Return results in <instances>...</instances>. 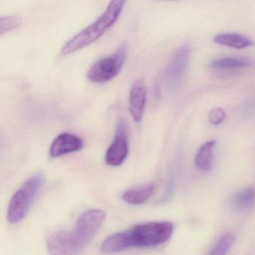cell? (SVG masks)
<instances>
[{"mask_svg": "<svg viewBox=\"0 0 255 255\" xmlns=\"http://www.w3.org/2000/svg\"><path fill=\"white\" fill-rule=\"evenodd\" d=\"M154 184H147L139 188L127 190L123 194V199L128 204L132 205H139L145 203L152 196L155 192Z\"/></svg>", "mask_w": 255, "mask_h": 255, "instance_id": "cell-13", "label": "cell"}, {"mask_svg": "<svg viewBox=\"0 0 255 255\" xmlns=\"http://www.w3.org/2000/svg\"><path fill=\"white\" fill-rule=\"evenodd\" d=\"M127 51V43H123L115 53L96 61L87 73L88 79L95 83H105L116 77L125 63Z\"/></svg>", "mask_w": 255, "mask_h": 255, "instance_id": "cell-4", "label": "cell"}, {"mask_svg": "<svg viewBox=\"0 0 255 255\" xmlns=\"http://www.w3.org/2000/svg\"><path fill=\"white\" fill-rule=\"evenodd\" d=\"M106 216L105 211L94 209L83 213L79 217L74 231L84 245L86 246L97 235Z\"/></svg>", "mask_w": 255, "mask_h": 255, "instance_id": "cell-8", "label": "cell"}, {"mask_svg": "<svg viewBox=\"0 0 255 255\" xmlns=\"http://www.w3.org/2000/svg\"><path fill=\"white\" fill-rule=\"evenodd\" d=\"M85 247L75 231H58L47 241L51 255H80Z\"/></svg>", "mask_w": 255, "mask_h": 255, "instance_id": "cell-5", "label": "cell"}, {"mask_svg": "<svg viewBox=\"0 0 255 255\" xmlns=\"http://www.w3.org/2000/svg\"><path fill=\"white\" fill-rule=\"evenodd\" d=\"M84 148L82 138L70 133L58 135L51 145L49 154L52 157H60L77 152Z\"/></svg>", "mask_w": 255, "mask_h": 255, "instance_id": "cell-9", "label": "cell"}, {"mask_svg": "<svg viewBox=\"0 0 255 255\" xmlns=\"http://www.w3.org/2000/svg\"><path fill=\"white\" fill-rule=\"evenodd\" d=\"M191 49L188 45L180 46L171 58L166 69V79L169 88L177 89L181 86L187 74Z\"/></svg>", "mask_w": 255, "mask_h": 255, "instance_id": "cell-6", "label": "cell"}, {"mask_svg": "<svg viewBox=\"0 0 255 255\" xmlns=\"http://www.w3.org/2000/svg\"><path fill=\"white\" fill-rule=\"evenodd\" d=\"M235 238L232 234L223 235L211 249L208 255H227L235 244Z\"/></svg>", "mask_w": 255, "mask_h": 255, "instance_id": "cell-16", "label": "cell"}, {"mask_svg": "<svg viewBox=\"0 0 255 255\" xmlns=\"http://www.w3.org/2000/svg\"><path fill=\"white\" fill-rule=\"evenodd\" d=\"M128 131L127 124L124 119L120 120L117 125L116 133L112 145L106 154V164L110 166H120L127 160L128 154Z\"/></svg>", "mask_w": 255, "mask_h": 255, "instance_id": "cell-7", "label": "cell"}, {"mask_svg": "<svg viewBox=\"0 0 255 255\" xmlns=\"http://www.w3.org/2000/svg\"><path fill=\"white\" fill-rule=\"evenodd\" d=\"M226 114L221 108L213 109L208 114V121L214 125H218L221 124L226 119Z\"/></svg>", "mask_w": 255, "mask_h": 255, "instance_id": "cell-17", "label": "cell"}, {"mask_svg": "<svg viewBox=\"0 0 255 255\" xmlns=\"http://www.w3.org/2000/svg\"><path fill=\"white\" fill-rule=\"evenodd\" d=\"M255 205V189L247 187L240 190L232 198V205L239 211H247Z\"/></svg>", "mask_w": 255, "mask_h": 255, "instance_id": "cell-15", "label": "cell"}, {"mask_svg": "<svg viewBox=\"0 0 255 255\" xmlns=\"http://www.w3.org/2000/svg\"><path fill=\"white\" fill-rule=\"evenodd\" d=\"M146 105V89L141 79L135 81L129 94L128 109L132 119L139 123L143 118Z\"/></svg>", "mask_w": 255, "mask_h": 255, "instance_id": "cell-10", "label": "cell"}, {"mask_svg": "<svg viewBox=\"0 0 255 255\" xmlns=\"http://www.w3.org/2000/svg\"><path fill=\"white\" fill-rule=\"evenodd\" d=\"M216 143V140L208 141L198 150L195 157V165L199 170L209 172L212 169L214 148Z\"/></svg>", "mask_w": 255, "mask_h": 255, "instance_id": "cell-11", "label": "cell"}, {"mask_svg": "<svg viewBox=\"0 0 255 255\" xmlns=\"http://www.w3.org/2000/svg\"><path fill=\"white\" fill-rule=\"evenodd\" d=\"M215 43L235 49H244L253 46V42L247 36L238 33H221L214 37Z\"/></svg>", "mask_w": 255, "mask_h": 255, "instance_id": "cell-12", "label": "cell"}, {"mask_svg": "<svg viewBox=\"0 0 255 255\" xmlns=\"http://www.w3.org/2000/svg\"><path fill=\"white\" fill-rule=\"evenodd\" d=\"M43 183V176L35 174L14 193L7 211V220L10 224H16L25 218Z\"/></svg>", "mask_w": 255, "mask_h": 255, "instance_id": "cell-3", "label": "cell"}, {"mask_svg": "<svg viewBox=\"0 0 255 255\" xmlns=\"http://www.w3.org/2000/svg\"><path fill=\"white\" fill-rule=\"evenodd\" d=\"M169 222L137 225L130 230L109 237L102 244L103 254L112 255L130 248H150L166 243L173 233Z\"/></svg>", "mask_w": 255, "mask_h": 255, "instance_id": "cell-1", "label": "cell"}, {"mask_svg": "<svg viewBox=\"0 0 255 255\" xmlns=\"http://www.w3.org/2000/svg\"><path fill=\"white\" fill-rule=\"evenodd\" d=\"M251 64V61L248 58H235V57H223L212 60L210 63V67L213 70H230L244 68Z\"/></svg>", "mask_w": 255, "mask_h": 255, "instance_id": "cell-14", "label": "cell"}, {"mask_svg": "<svg viewBox=\"0 0 255 255\" xmlns=\"http://www.w3.org/2000/svg\"><path fill=\"white\" fill-rule=\"evenodd\" d=\"M125 4L126 1L122 0L111 1L95 22L76 34L63 46L61 55H70L97 41L118 20Z\"/></svg>", "mask_w": 255, "mask_h": 255, "instance_id": "cell-2", "label": "cell"}]
</instances>
